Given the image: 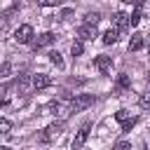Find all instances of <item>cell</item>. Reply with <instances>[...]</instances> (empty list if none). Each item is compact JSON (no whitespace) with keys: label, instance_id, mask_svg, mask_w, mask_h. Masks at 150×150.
Instances as JSON below:
<instances>
[{"label":"cell","instance_id":"26","mask_svg":"<svg viewBox=\"0 0 150 150\" xmlns=\"http://www.w3.org/2000/svg\"><path fill=\"white\" fill-rule=\"evenodd\" d=\"M122 2H124V5H131V2H136V0H122Z\"/></svg>","mask_w":150,"mask_h":150},{"label":"cell","instance_id":"23","mask_svg":"<svg viewBox=\"0 0 150 150\" xmlns=\"http://www.w3.org/2000/svg\"><path fill=\"white\" fill-rule=\"evenodd\" d=\"M70 16H73V9H63V12H61V19H63V21H68Z\"/></svg>","mask_w":150,"mask_h":150},{"label":"cell","instance_id":"14","mask_svg":"<svg viewBox=\"0 0 150 150\" xmlns=\"http://www.w3.org/2000/svg\"><path fill=\"white\" fill-rule=\"evenodd\" d=\"M82 52H84V45H82L80 40H75V42L70 45V54H73V56H82Z\"/></svg>","mask_w":150,"mask_h":150},{"label":"cell","instance_id":"11","mask_svg":"<svg viewBox=\"0 0 150 150\" xmlns=\"http://www.w3.org/2000/svg\"><path fill=\"white\" fill-rule=\"evenodd\" d=\"M101 40H103V45H115V42L120 40V28H108V30L101 35Z\"/></svg>","mask_w":150,"mask_h":150},{"label":"cell","instance_id":"10","mask_svg":"<svg viewBox=\"0 0 150 150\" xmlns=\"http://www.w3.org/2000/svg\"><path fill=\"white\" fill-rule=\"evenodd\" d=\"M63 131V124L61 122H56V124H49L47 129H45V134H42V141H52L54 136H59Z\"/></svg>","mask_w":150,"mask_h":150},{"label":"cell","instance_id":"1","mask_svg":"<svg viewBox=\"0 0 150 150\" xmlns=\"http://www.w3.org/2000/svg\"><path fill=\"white\" fill-rule=\"evenodd\" d=\"M96 96L94 94H77L75 98H70V112H80V110H87L89 105H94Z\"/></svg>","mask_w":150,"mask_h":150},{"label":"cell","instance_id":"2","mask_svg":"<svg viewBox=\"0 0 150 150\" xmlns=\"http://www.w3.org/2000/svg\"><path fill=\"white\" fill-rule=\"evenodd\" d=\"M33 38H35V33H33V26H30V23H23V26H19V28L14 30V40H16L19 45H30Z\"/></svg>","mask_w":150,"mask_h":150},{"label":"cell","instance_id":"24","mask_svg":"<svg viewBox=\"0 0 150 150\" xmlns=\"http://www.w3.org/2000/svg\"><path fill=\"white\" fill-rule=\"evenodd\" d=\"M7 75H9V63L5 61V63H2V77H7Z\"/></svg>","mask_w":150,"mask_h":150},{"label":"cell","instance_id":"22","mask_svg":"<svg viewBox=\"0 0 150 150\" xmlns=\"http://www.w3.org/2000/svg\"><path fill=\"white\" fill-rule=\"evenodd\" d=\"M63 0H38V5H42V7H56V5H61Z\"/></svg>","mask_w":150,"mask_h":150},{"label":"cell","instance_id":"4","mask_svg":"<svg viewBox=\"0 0 150 150\" xmlns=\"http://www.w3.org/2000/svg\"><path fill=\"white\" fill-rule=\"evenodd\" d=\"M77 35H80L82 40H94V38H96V23L84 21V23L77 28Z\"/></svg>","mask_w":150,"mask_h":150},{"label":"cell","instance_id":"5","mask_svg":"<svg viewBox=\"0 0 150 150\" xmlns=\"http://www.w3.org/2000/svg\"><path fill=\"white\" fill-rule=\"evenodd\" d=\"M112 23H115V28L127 30V28L131 26V19H129V14H124V12H115V14H112Z\"/></svg>","mask_w":150,"mask_h":150},{"label":"cell","instance_id":"19","mask_svg":"<svg viewBox=\"0 0 150 150\" xmlns=\"http://www.w3.org/2000/svg\"><path fill=\"white\" fill-rule=\"evenodd\" d=\"M9 129H12V122L7 117H2L0 120V134H9Z\"/></svg>","mask_w":150,"mask_h":150},{"label":"cell","instance_id":"17","mask_svg":"<svg viewBox=\"0 0 150 150\" xmlns=\"http://www.w3.org/2000/svg\"><path fill=\"white\" fill-rule=\"evenodd\" d=\"M129 117H131V112H129V110H124V108H122V110H117V112H115V120H117V122H120V124H122V122H124V120H129Z\"/></svg>","mask_w":150,"mask_h":150},{"label":"cell","instance_id":"15","mask_svg":"<svg viewBox=\"0 0 150 150\" xmlns=\"http://www.w3.org/2000/svg\"><path fill=\"white\" fill-rule=\"evenodd\" d=\"M49 61H52L56 68H63V59H61V54H59V52H49Z\"/></svg>","mask_w":150,"mask_h":150},{"label":"cell","instance_id":"9","mask_svg":"<svg viewBox=\"0 0 150 150\" xmlns=\"http://www.w3.org/2000/svg\"><path fill=\"white\" fill-rule=\"evenodd\" d=\"M145 47V38L141 35V33H134L131 38H129V52H138V49H143Z\"/></svg>","mask_w":150,"mask_h":150},{"label":"cell","instance_id":"21","mask_svg":"<svg viewBox=\"0 0 150 150\" xmlns=\"http://www.w3.org/2000/svg\"><path fill=\"white\" fill-rule=\"evenodd\" d=\"M129 19H131V26H136V23L141 21V7H136V9L129 14Z\"/></svg>","mask_w":150,"mask_h":150},{"label":"cell","instance_id":"3","mask_svg":"<svg viewBox=\"0 0 150 150\" xmlns=\"http://www.w3.org/2000/svg\"><path fill=\"white\" fill-rule=\"evenodd\" d=\"M54 42H56V35L47 30V33H42V35H38V38H33V42H30V45H33V49H40V47H49V45H54Z\"/></svg>","mask_w":150,"mask_h":150},{"label":"cell","instance_id":"20","mask_svg":"<svg viewBox=\"0 0 150 150\" xmlns=\"http://www.w3.org/2000/svg\"><path fill=\"white\" fill-rule=\"evenodd\" d=\"M84 21H89V23H98V21H101V14H98V12H89V14L84 16Z\"/></svg>","mask_w":150,"mask_h":150},{"label":"cell","instance_id":"13","mask_svg":"<svg viewBox=\"0 0 150 150\" xmlns=\"http://www.w3.org/2000/svg\"><path fill=\"white\" fill-rule=\"evenodd\" d=\"M115 84H117V89H129L131 87V80H129V75L122 73V75H117V82Z\"/></svg>","mask_w":150,"mask_h":150},{"label":"cell","instance_id":"27","mask_svg":"<svg viewBox=\"0 0 150 150\" xmlns=\"http://www.w3.org/2000/svg\"><path fill=\"white\" fill-rule=\"evenodd\" d=\"M148 84H150V73H148Z\"/></svg>","mask_w":150,"mask_h":150},{"label":"cell","instance_id":"8","mask_svg":"<svg viewBox=\"0 0 150 150\" xmlns=\"http://www.w3.org/2000/svg\"><path fill=\"white\" fill-rule=\"evenodd\" d=\"M89 131H91V127H89V124H84V127L77 131V136L73 138V148H75V150H77V148H82V145L87 143V138H89Z\"/></svg>","mask_w":150,"mask_h":150},{"label":"cell","instance_id":"18","mask_svg":"<svg viewBox=\"0 0 150 150\" xmlns=\"http://www.w3.org/2000/svg\"><path fill=\"white\" fill-rule=\"evenodd\" d=\"M136 122H138L136 117H129V120H124V122H122V131H131V129L136 127Z\"/></svg>","mask_w":150,"mask_h":150},{"label":"cell","instance_id":"7","mask_svg":"<svg viewBox=\"0 0 150 150\" xmlns=\"http://www.w3.org/2000/svg\"><path fill=\"white\" fill-rule=\"evenodd\" d=\"M47 87H52V77L47 75V73H38V75H33V89H47Z\"/></svg>","mask_w":150,"mask_h":150},{"label":"cell","instance_id":"25","mask_svg":"<svg viewBox=\"0 0 150 150\" xmlns=\"http://www.w3.org/2000/svg\"><path fill=\"white\" fill-rule=\"evenodd\" d=\"M143 2H145V0H136V2H134V5H136V7H141V5H143Z\"/></svg>","mask_w":150,"mask_h":150},{"label":"cell","instance_id":"12","mask_svg":"<svg viewBox=\"0 0 150 150\" xmlns=\"http://www.w3.org/2000/svg\"><path fill=\"white\" fill-rule=\"evenodd\" d=\"M28 84H33V77H30L28 73H19V77H16V87H19L21 91H23V89H26Z\"/></svg>","mask_w":150,"mask_h":150},{"label":"cell","instance_id":"6","mask_svg":"<svg viewBox=\"0 0 150 150\" xmlns=\"http://www.w3.org/2000/svg\"><path fill=\"white\" fill-rule=\"evenodd\" d=\"M94 66H96V70H101L103 75L112 68V56H105V54H101V56H96L94 59Z\"/></svg>","mask_w":150,"mask_h":150},{"label":"cell","instance_id":"16","mask_svg":"<svg viewBox=\"0 0 150 150\" xmlns=\"http://www.w3.org/2000/svg\"><path fill=\"white\" fill-rule=\"evenodd\" d=\"M138 103H141V108H145V110L150 108V89L141 94V98H138Z\"/></svg>","mask_w":150,"mask_h":150}]
</instances>
